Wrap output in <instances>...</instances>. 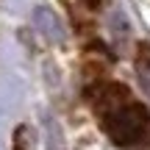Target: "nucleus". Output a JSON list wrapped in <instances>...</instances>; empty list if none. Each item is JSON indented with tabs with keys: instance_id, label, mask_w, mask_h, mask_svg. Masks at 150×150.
<instances>
[{
	"instance_id": "obj_1",
	"label": "nucleus",
	"mask_w": 150,
	"mask_h": 150,
	"mask_svg": "<svg viewBox=\"0 0 150 150\" xmlns=\"http://www.w3.org/2000/svg\"><path fill=\"white\" fill-rule=\"evenodd\" d=\"M145 122H147L145 108L136 106L134 100H125L122 106L103 111V128H106V134L122 147H134L145 139V131H147Z\"/></svg>"
},
{
	"instance_id": "obj_2",
	"label": "nucleus",
	"mask_w": 150,
	"mask_h": 150,
	"mask_svg": "<svg viewBox=\"0 0 150 150\" xmlns=\"http://www.w3.org/2000/svg\"><path fill=\"white\" fill-rule=\"evenodd\" d=\"M145 56V64L150 67V47H139V59Z\"/></svg>"
}]
</instances>
